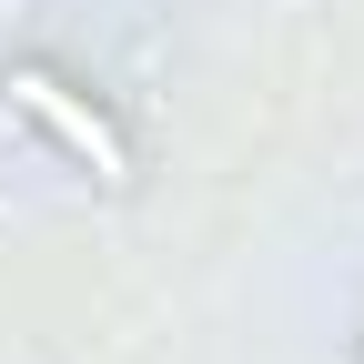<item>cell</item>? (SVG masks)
Returning a JSON list of instances; mask_svg holds the SVG:
<instances>
[{"label":"cell","instance_id":"cell-1","mask_svg":"<svg viewBox=\"0 0 364 364\" xmlns=\"http://www.w3.org/2000/svg\"><path fill=\"white\" fill-rule=\"evenodd\" d=\"M11 102L41 122V132H51V142L91 172V182H122V132L102 122V112H91V102H71V91L51 81V71H11Z\"/></svg>","mask_w":364,"mask_h":364}]
</instances>
